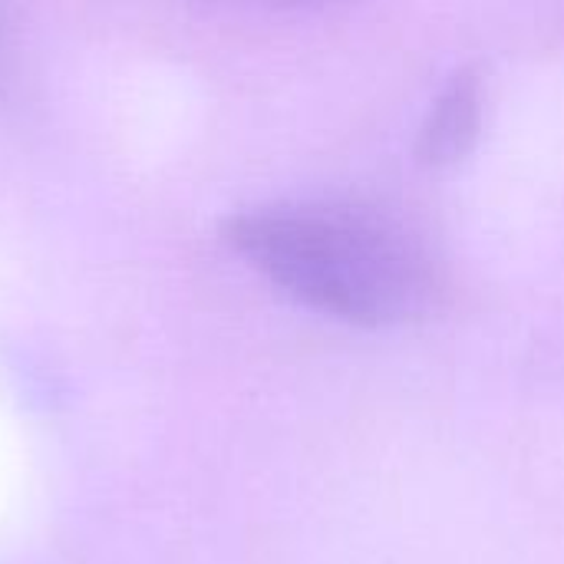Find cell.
Returning <instances> with one entry per match:
<instances>
[{
    "label": "cell",
    "mask_w": 564,
    "mask_h": 564,
    "mask_svg": "<svg viewBox=\"0 0 564 564\" xmlns=\"http://www.w3.org/2000/svg\"><path fill=\"white\" fill-rule=\"evenodd\" d=\"M221 238L281 294L354 327L413 324L443 297L433 251L397 218L354 202L241 208Z\"/></svg>",
    "instance_id": "obj_1"
},
{
    "label": "cell",
    "mask_w": 564,
    "mask_h": 564,
    "mask_svg": "<svg viewBox=\"0 0 564 564\" xmlns=\"http://www.w3.org/2000/svg\"><path fill=\"white\" fill-rule=\"evenodd\" d=\"M294 3H311V0H294ZM314 3H324V0H314Z\"/></svg>",
    "instance_id": "obj_3"
},
{
    "label": "cell",
    "mask_w": 564,
    "mask_h": 564,
    "mask_svg": "<svg viewBox=\"0 0 564 564\" xmlns=\"http://www.w3.org/2000/svg\"><path fill=\"white\" fill-rule=\"evenodd\" d=\"M486 122V76L479 66H459L433 96L420 132L416 162L423 169H453L479 145Z\"/></svg>",
    "instance_id": "obj_2"
}]
</instances>
